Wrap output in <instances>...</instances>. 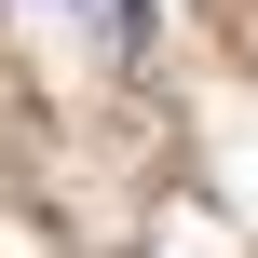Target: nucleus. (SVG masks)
I'll return each instance as SVG.
<instances>
[{"mask_svg":"<svg viewBox=\"0 0 258 258\" xmlns=\"http://www.w3.org/2000/svg\"><path fill=\"white\" fill-rule=\"evenodd\" d=\"M14 27H82L95 54H136L150 41V0H0Z\"/></svg>","mask_w":258,"mask_h":258,"instance_id":"nucleus-1","label":"nucleus"}]
</instances>
